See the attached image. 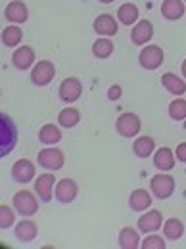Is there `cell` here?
Masks as SVG:
<instances>
[{
	"mask_svg": "<svg viewBox=\"0 0 186 249\" xmlns=\"http://www.w3.org/2000/svg\"><path fill=\"white\" fill-rule=\"evenodd\" d=\"M54 184H56V178L50 173H44V175L37 177V180H35V192H37V196L42 201H50L52 192H54Z\"/></svg>",
	"mask_w": 186,
	"mask_h": 249,
	"instance_id": "8fae6325",
	"label": "cell"
},
{
	"mask_svg": "<svg viewBox=\"0 0 186 249\" xmlns=\"http://www.w3.org/2000/svg\"><path fill=\"white\" fill-rule=\"evenodd\" d=\"M38 140L46 146H52V144H58L62 140V130L56 126V124H44L40 130H38Z\"/></svg>",
	"mask_w": 186,
	"mask_h": 249,
	"instance_id": "7402d4cb",
	"label": "cell"
},
{
	"mask_svg": "<svg viewBox=\"0 0 186 249\" xmlns=\"http://www.w3.org/2000/svg\"><path fill=\"white\" fill-rule=\"evenodd\" d=\"M163 234L167 240H181L185 234V224L179 218H169L163 222Z\"/></svg>",
	"mask_w": 186,
	"mask_h": 249,
	"instance_id": "603a6c76",
	"label": "cell"
},
{
	"mask_svg": "<svg viewBox=\"0 0 186 249\" xmlns=\"http://www.w3.org/2000/svg\"><path fill=\"white\" fill-rule=\"evenodd\" d=\"M161 85H163L171 94H175V96H183V94L186 92V83L181 77H177L175 73H163Z\"/></svg>",
	"mask_w": 186,
	"mask_h": 249,
	"instance_id": "ffe728a7",
	"label": "cell"
},
{
	"mask_svg": "<svg viewBox=\"0 0 186 249\" xmlns=\"http://www.w3.org/2000/svg\"><path fill=\"white\" fill-rule=\"evenodd\" d=\"M54 77H56V67H54V63L46 62V60L38 62L31 71V83L37 85V87L50 85L54 81Z\"/></svg>",
	"mask_w": 186,
	"mask_h": 249,
	"instance_id": "3957f363",
	"label": "cell"
},
{
	"mask_svg": "<svg viewBox=\"0 0 186 249\" xmlns=\"http://www.w3.org/2000/svg\"><path fill=\"white\" fill-rule=\"evenodd\" d=\"M4 16H6V19L12 21V23H23V21H27L29 12H27V6H25L21 0H14V2H10V4L6 6Z\"/></svg>",
	"mask_w": 186,
	"mask_h": 249,
	"instance_id": "5bb4252c",
	"label": "cell"
},
{
	"mask_svg": "<svg viewBox=\"0 0 186 249\" xmlns=\"http://www.w3.org/2000/svg\"><path fill=\"white\" fill-rule=\"evenodd\" d=\"M132 150H134V156L142 157V159H144V157H150L152 152L155 150L154 138H150V136H140V138H136L134 144H132Z\"/></svg>",
	"mask_w": 186,
	"mask_h": 249,
	"instance_id": "cb8c5ba5",
	"label": "cell"
},
{
	"mask_svg": "<svg viewBox=\"0 0 186 249\" xmlns=\"http://www.w3.org/2000/svg\"><path fill=\"white\" fill-rule=\"evenodd\" d=\"M38 234V228L33 220H21L18 226H16V238L19 242H33Z\"/></svg>",
	"mask_w": 186,
	"mask_h": 249,
	"instance_id": "44dd1931",
	"label": "cell"
},
{
	"mask_svg": "<svg viewBox=\"0 0 186 249\" xmlns=\"http://www.w3.org/2000/svg\"><path fill=\"white\" fill-rule=\"evenodd\" d=\"M14 220H16L14 211H12L8 205H2V207H0V226L6 230V228H10V226H14Z\"/></svg>",
	"mask_w": 186,
	"mask_h": 249,
	"instance_id": "4dcf8cb0",
	"label": "cell"
},
{
	"mask_svg": "<svg viewBox=\"0 0 186 249\" xmlns=\"http://www.w3.org/2000/svg\"><path fill=\"white\" fill-rule=\"evenodd\" d=\"M79 121H81V113L75 107H65V109L60 111V115H58V123L62 124L63 128H71V126H75Z\"/></svg>",
	"mask_w": 186,
	"mask_h": 249,
	"instance_id": "f1b7e54d",
	"label": "cell"
},
{
	"mask_svg": "<svg viewBox=\"0 0 186 249\" xmlns=\"http://www.w3.org/2000/svg\"><path fill=\"white\" fill-rule=\"evenodd\" d=\"M0 156H8L12 154V150L18 144V130L16 124L12 123V119L8 115H0Z\"/></svg>",
	"mask_w": 186,
	"mask_h": 249,
	"instance_id": "6da1fadb",
	"label": "cell"
},
{
	"mask_svg": "<svg viewBox=\"0 0 186 249\" xmlns=\"http://www.w3.org/2000/svg\"><path fill=\"white\" fill-rule=\"evenodd\" d=\"M177 159L183 161V163H186V142H183V144L177 146Z\"/></svg>",
	"mask_w": 186,
	"mask_h": 249,
	"instance_id": "836d02e7",
	"label": "cell"
},
{
	"mask_svg": "<svg viewBox=\"0 0 186 249\" xmlns=\"http://www.w3.org/2000/svg\"><path fill=\"white\" fill-rule=\"evenodd\" d=\"M161 16L169 21L181 19L185 16V2L183 0H163L161 4Z\"/></svg>",
	"mask_w": 186,
	"mask_h": 249,
	"instance_id": "ac0fdd59",
	"label": "cell"
},
{
	"mask_svg": "<svg viewBox=\"0 0 186 249\" xmlns=\"http://www.w3.org/2000/svg\"><path fill=\"white\" fill-rule=\"evenodd\" d=\"M138 62L144 69H157L161 63H163V50L155 44H148L142 48L140 56H138Z\"/></svg>",
	"mask_w": 186,
	"mask_h": 249,
	"instance_id": "52a82bcc",
	"label": "cell"
},
{
	"mask_svg": "<svg viewBox=\"0 0 186 249\" xmlns=\"http://www.w3.org/2000/svg\"><path fill=\"white\" fill-rule=\"evenodd\" d=\"M159 226H163V215H161V211H148V213H144L142 217L138 218V230L140 232H144V234H150V232H155Z\"/></svg>",
	"mask_w": 186,
	"mask_h": 249,
	"instance_id": "4fadbf2b",
	"label": "cell"
},
{
	"mask_svg": "<svg viewBox=\"0 0 186 249\" xmlns=\"http://www.w3.org/2000/svg\"><path fill=\"white\" fill-rule=\"evenodd\" d=\"M37 161L46 171H60L63 167V163H65V156H63L62 150H58V148H48V150H40L38 152Z\"/></svg>",
	"mask_w": 186,
	"mask_h": 249,
	"instance_id": "277c9868",
	"label": "cell"
},
{
	"mask_svg": "<svg viewBox=\"0 0 186 249\" xmlns=\"http://www.w3.org/2000/svg\"><path fill=\"white\" fill-rule=\"evenodd\" d=\"M115 128L123 138H132L140 132V119L136 113H121L115 123Z\"/></svg>",
	"mask_w": 186,
	"mask_h": 249,
	"instance_id": "5b68a950",
	"label": "cell"
},
{
	"mask_svg": "<svg viewBox=\"0 0 186 249\" xmlns=\"http://www.w3.org/2000/svg\"><path fill=\"white\" fill-rule=\"evenodd\" d=\"M121 94H123L121 87H119V85H113V87H110V90H108V98H110V100H119Z\"/></svg>",
	"mask_w": 186,
	"mask_h": 249,
	"instance_id": "d6a6232c",
	"label": "cell"
},
{
	"mask_svg": "<svg viewBox=\"0 0 186 249\" xmlns=\"http://www.w3.org/2000/svg\"><path fill=\"white\" fill-rule=\"evenodd\" d=\"M98 2H102V4H112L113 0H98Z\"/></svg>",
	"mask_w": 186,
	"mask_h": 249,
	"instance_id": "d590c367",
	"label": "cell"
},
{
	"mask_svg": "<svg viewBox=\"0 0 186 249\" xmlns=\"http://www.w3.org/2000/svg\"><path fill=\"white\" fill-rule=\"evenodd\" d=\"M169 115L173 121H183L186 117V100H183V98L173 100L169 106Z\"/></svg>",
	"mask_w": 186,
	"mask_h": 249,
	"instance_id": "f546056e",
	"label": "cell"
},
{
	"mask_svg": "<svg viewBox=\"0 0 186 249\" xmlns=\"http://www.w3.org/2000/svg\"><path fill=\"white\" fill-rule=\"evenodd\" d=\"M112 52H113V42H112L110 38L102 36V38H96V40H94L93 54L96 56V58L106 60V58H110V56H112Z\"/></svg>",
	"mask_w": 186,
	"mask_h": 249,
	"instance_id": "4316f807",
	"label": "cell"
},
{
	"mask_svg": "<svg viewBox=\"0 0 186 249\" xmlns=\"http://www.w3.org/2000/svg\"><path fill=\"white\" fill-rule=\"evenodd\" d=\"M117 18H119V21L123 25H134L138 21V8L134 4H130V2H127L123 6H119Z\"/></svg>",
	"mask_w": 186,
	"mask_h": 249,
	"instance_id": "484cf974",
	"label": "cell"
},
{
	"mask_svg": "<svg viewBox=\"0 0 186 249\" xmlns=\"http://www.w3.org/2000/svg\"><path fill=\"white\" fill-rule=\"evenodd\" d=\"M152 36H154V25H152V21H148V19L138 21V23L132 27V31H130V40H132L134 44H138V46L150 42Z\"/></svg>",
	"mask_w": 186,
	"mask_h": 249,
	"instance_id": "30bf717a",
	"label": "cell"
},
{
	"mask_svg": "<svg viewBox=\"0 0 186 249\" xmlns=\"http://www.w3.org/2000/svg\"><path fill=\"white\" fill-rule=\"evenodd\" d=\"M181 71H183V75H185V79H186V60L183 62V65H181Z\"/></svg>",
	"mask_w": 186,
	"mask_h": 249,
	"instance_id": "e575fe53",
	"label": "cell"
},
{
	"mask_svg": "<svg viewBox=\"0 0 186 249\" xmlns=\"http://www.w3.org/2000/svg\"><path fill=\"white\" fill-rule=\"evenodd\" d=\"M14 207H16V211H18L19 215L31 217V215H35V213L38 211V201H37V197L33 196V192L21 190V192H18V194L14 196Z\"/></svg>",
	"mask_w": 186,
	"mask_h": 249,
	"instance_id": "7a4b0ae2",
	"label": "cell"
},
{
	"mask_svg": "<svg viewBox=\"0 0 186 249\" xmlns=\"http://www.w3.org/2000/svg\"><path fill=\"white\" fill-rule=\"evenodd\" d=\"M119 248L121 249H136L140 248V236L134 228H123L119 232Z\"/></svg>",
	"mask_w": 186,
	"mask_h": 249,
	"instance_id": "d4e9b609",
	"label": "cell"
},
{
	"mask_svg": "<svg viewBox=\"0 0 186 249\" xmlns=\"http://www.w3.org/2000/svg\"><path fill=\"white\" fill-rule=\"evenodd\" d=\"M35 62V52H33L31 46H19L16 52H14V56H12V63H14V67H18L19 71H25V69H29Z\"/></svg>",
	"mask_w": 186,
	"mask_h": 249,
	"instance_id": "e0dca14e",
	"label": "cell"
},
{
	"mask_svg": "<svg viewBox=\"0 0 186 249\" xmlns=\"http://www.w3.org/2000/svg\"><path fill=\"white\" fill-rule=\"evenodd\" d=\"M81 94H83V85H81L79 79H75V77L63 79L62 85H60V98H62L65 104L77 102L81 98Z\"/></svg>",
	"mask_w": 186,
	"mask_h": 249,
	"instance_id": "ba28073f",
	"label": "cell"
},
{
	"mask_svg": "<svg viewBox=\"0 0 186 249\" xmlns=\"http://www.w3.org/2000/svg\"><path fill=\"white\" fill-rule=\"evenodd\" d=\"M150 188L157 199H167L175 190V178L169 175H155L150 180Z\"/></svg>",
	"mask_w": 186,
	"mask_h": 249,
	"instance_id": "8992f818",
	"label": "cell"
},
{
	"mask_svg": "<svg viewBox=\"0 0 186 249\" xmlns=\"http://www.w3.org/2000/svg\"><path fill=\"white\" fill-rule=\"evenodd\" d=\"M21 38H23V33H21L19 27H16V25H8V27L2 31V42H4V46H8V48L18 46V44L21 42Z\"/></svg>",
	"mask_w": 186,
	"mask_h": 249,
	"instance_id": "83f0119b",
	"label": "cell"
},
{
	"mask_svg": "<svg viewBox=\"0 0 186 249\" xmlns=\"http://www.w3.org/2000/svg\"><path fill=\"white\" fill-rule=\"evenodd\" d=\"M185 4H186V0H185Z\"/></svg>",
	"mask_w": 186,
	"mask_h": 249,
	"instance_id": "8d00e7d4",
	"label": "cell"
},
{
	"mask_svg": "<svg viewBox=\"0 0 186 249\" xmlns=\"http://www.w3.org/2000/svg\"><path fill=\"white\" fill-rule=\"evenodd\" d=\"M77 192H79V188L75 184V180H71V178H63L54 188V194H56L58 201H62V203H71L77 197Z\"/></svg>",
	"mask_w": 186,
	"mask_h": 249,
	"instance_id": "7c38bea8",
	"label": "cell"
},
{
	"mask_svg": "<svg viewBox=\"0 0 186 249\" xmlns=\"http://www.w3.org/2000/svg\"><path fill=\"white\" fill-rule=\"evenodd\" d=\"M12 177L16 182H31L35 178V165H33L29 159H18L12 167Z\"/></svg>",
	"mask_w": 186,
	"mask_h": 249,
	"instance_id": "9c48e42d",
	"label": "cell"
},
{
	"mask_svg": "<svg viewBox=\"0 0 186 249\" xmlns=\"http://www.w3.org/2000/svg\"><path fill=\"white\" fill-rule=\"evenodd\" d=\"M154 165L159 169V171H165V173H167V171H171V169L175 167V156H173V150H171V148H167V146L159 148L154 156Z\"/></svg>",
	"mask_w": 186,
	"mask_h": 249,
	"instance_id": "d6986e66",
	"label": "cell"
},
{
	"mask_svg": "<svg viewBox=\"0 0 186 249\" xmlns=\"http://www.w3.org/2000/svg\"><path fill=\"white\" fill-rule=\"evenodd\" d=\"M117 29H119L117 21L110 14H102V16H98L94 19V31L98 33V35H102V36H112V35L117 33Z\"/></svg>",
	"mask_w": 186,
	"mask_h": 249,
	"instance_id": "2e32d148",
	"label": "cell"
},
{
	"mask_svg": "<svg viewBox=\"0 0 186 249\" xmlns=\"http://www.w3.org/2000/svg\"><path fill=\"white\" fill-rule=\"evenodd\" d=\"M142 249H165V242L159 236H148L142 242Z\"/></svg>",
	"mask_w": 186,
	"mask_h": 249,
	"instance_id": "1f68e13d",
	"label": "cell"
},
{
	"mask_svg": "<svg viewBox=\"0 0 186 249\" xmlns=\"http://www.w3.org/2000/svg\"><path fill=\"white\" fill-rule=\"evenodd\" d=\"M150 205H152V196L146 190L136 188V190L130 192V196H129V207L132 211H146V209H150Z\"/></svg>",
	"mask_w": 186,
	"mask_h": 249,
	"instance_id": "9a60e30c",
	"label": "cell"
}]
</instances>
